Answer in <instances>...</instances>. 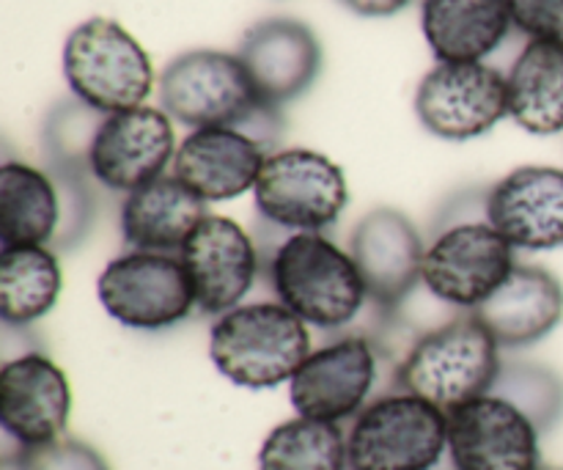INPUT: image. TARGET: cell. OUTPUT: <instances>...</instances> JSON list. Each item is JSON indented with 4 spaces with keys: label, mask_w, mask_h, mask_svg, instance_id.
Wrapping results in <instances>:
<instances>
[{
    "label": "cell",
    "mask_w": 563,
    "mask_h": 470,
    "mask_svg": "<svg viewBox=\"0 0 563 470\" xmlns=\"http://www.w3.org/2000/svg\"><path fill=\"white\" fill-rule=\"evenodd\" d=\"M487 187H462L440 204L427 234L423 289L456 311H476L517 267L515 248L493 226Z\"/></svg>",
    "instance_id": "cell-1"
},
{
    "label": "cell",
    "mask_w": 563,
    "mask_h": 470,
    "mask_svg": "<svg viewBox=\"0 0 563 470\" xmlns=\"http://www.w3.org/2000/svg\"><path fill=\"white\" fill-rule=\"evenodd\" d=\"M97 297L121 328L143 334L176 328L198 308L176 253L126 251L110 259L97 278Z\"/></svg>",
    "instance_id": "cell-9"
},
{
    "label": "cell",
    "mask_w": 563,
    "mask_h": 470,
    "mask_svg": "<svg viewBox=\"0 0 563 470\" xmlns=\"http://www.w3.org/2000/svg\"><path fill=\"white\" fill-rule=\"evenodd\" d=\"M311 350V328L278 300L242 303L214 317L209 330L214 369L247 391L291 383Z\"/></svg>",
    "instance_id": "cell-5"
},
{
    "label": "cell",
    "mask_w": 563,
    "mask_h": 470,
    "mask_svg": "<svg viewBox=\"0 0 563 470\" xmlns=\"http://www.w3.org/2000/svg\"><path fill=\"white\" fill-rule=\"evenodd\" d=\"M511 22L528 39H563V0H509Z\"/></svg>",
    "instance_id": "cell-30"
},
{
    "label": "cell",
    "mask_w": 563,
    "mask_h": 470,
    "mask_svg": "<svg viewBox=\"0 0 563 470\" xmlns=\"http://www.w3.org/2000/svg\"><path fill=\"white\" fill-rule=\"evenodd\" d=\"M500 350H522L548 339L563 319V284L539 264H520L473 311Z\"/></svg>",
    "instance_id": "cell-20"
},
{
    "label": "cell",
    "mask_w": 563,
    "mask_h": 470,
    "mask_svg": "<svg viewBox=\"0 0 563 470\" xmlns=\"http://www.w3.org/2000/svg\"><path fill=\"white\" fill-rule=\"evenodd\" d=\"M179 259L198 311L207 317H220L242 306L262 273L258 242L225 215H207L185 242Z\"/></svg>",
    "instance_id": "cell-15"
},
{
    "label": "cell",
    "mask_w": 563,
    "mask_h": 470,
    "mask_svg": "<svg viewBox=\"0 0 563 470\" xmlns=\"http://www.w3.org/2000/svg\"><path fill=\"white\" fill-rule=\"evenodd\" d=\"M500 352L498 341L473 311H456L412 339L396 363V389L451 413L493 391L504 367Z\"/></svg>",
    "instance_id": "cell-4"
},
{
    "label": "cell",
    "mask_w": 563,
    "mask_h": 470,
    "mask_svg": "<svg viewBox=\"0 0 563 470\" xmlns=\"http://www.w3.org/2000/svg\"><path fill=\"white\" fill-rule=\"evenodd\" d=\"M236 55L262 102L278 110L311 91L322 72V44L317 33L295 17L253 22Z\"/></svg>",
    "instance_id": "cell-17"
},
{
    "label": "cell",
    "mask_w": 563,
    "mask_h": 470,
    "mask_svg": "<svg viewBox=\"0 0 563 470\" xmlns=\"http://www.w3.org/2000/svg\"><path fill=\"white\" fill-rule=\"evenodd\" d=\"M159 105L190 130L240 127L278 152L284 116L262 102L236 53L187 50L176 55L159 75Z\"/></svg>",
    "instance_id": "cell-3"
},
{
    "label": "cell",
    "mask_w": 563,
    "mask_h": 470,
    "mask_svg": "<svg viewBox=\"0 0 563 470\" xmlns=\"http://www.w3.org/2000/svg\"><path fill=\"white\" fill-rule=\"evenodd\" d=\"M509 0H423L421 31L440 64H476L511 33Z\"/></svg>",
    "instance_id": "cell-22"
},
{
    "label": "cell",
    "mask_w": 563,
    "mask_h": 470,
    "mask_svg": "<svg viewBox=\"0 0 563 470\" xmlns=\"http://www.w3.org/2000/svg\"><path fill=\"white\" fill-rule=\"evenodd\" d=\"M71 416V385L64 369L27 350L0 367V429L22 451L55 444L66 435Z\"/></svg>",
    "instance_id": "cell-14"
},
{
    "label": "cell",
    "mask_w": 563,
    "mask_h": 470,
    "mask_svg": "<svg viewBox=\"0 0 563 470\" xmlns=\"http://www.w3.org/2000/svg\"><path fill=\"white\" fill-rule=\"evenodd\" d=\"M64 77L71 97L104 116L141 108L154 88L146 50L110 17H91L66 36Z\"/></svg>",
    "instance_id": "cell-7"
},
{
    "label": "cell",
    "mask_w": 563,
    "mask_h": 470,
    "mask_svg": "<svg viewBox=\"0 0 563 470\" xmlns=\"http://www.w3.org/2000/svg\"><path fill=\"white\" fill-rule=\"evenodd\" d=\"M346 251L361 270L379 323H396L407 297L423 286L427 237L416 220L396 207L372 209L355 223Z\"/></svg>",
    "instance_id": "cell-10"
},
{
    "label": "cell",
    "mask_w": 563,
    "mask_h": 470,
    "mask_svg": "<svg viewBox=\"0 0 563 470\" xmlns=\"http://www.w3.org/2000/svg\"><path fill=\"white\" fill-rule=\"evenodd\" d=\"M539 429L515 405L484 394L449 413V460L454 470H537Z\"/></svg>",
    "instance_id": "cell-16"
},
{
    "label": "cell",
    "mask_w": 563,
    "mask_h": 470,
    "mask_svg": "<svg viewBox=\"0 0 563 470\" xmlns=\"http://www.w3.org/2000/svg\"><path fill=\"white\" fill-rule=\"evenodd\" d=\"M207 204L187 190L174 174H165L121 201L119 223L130 251L176 253L207 218Z\"/></svg>",
    "instance_id": "cell-21"
},
{
    "label": "cell",
    "mask_w": 563,
    "mask_h": 470,
    "mask_svg": "<svg viewBox=\"0 0 563 470\" xmlns=\"http://www.w3.org/2000/svg\"><path fill=\"white\" fill-rule=\"evenodd\" d=\"M341 3L361 17H394L405 11L412 0H341Z\"/></svg>",
    "instance_id": "cell-31"
},
{
    "label": "cell",
    "mask_w": 563,
    "mask_h": 470,
    "mask_svg": "<svg viewBox=\"0 0 563 470\" xmlns=\"http://www.w3.org/2000/svg\"><path fill=\"white\" fill-rule=\"evenodd\" d=\"M509 116L531 135L563 132V39H533L509 75Z\"/></svg>",
    "instance_id": "cell-24"
},
{
    "label": "cell",
    "mask_w": 563,
    "mask_h": 470,
    "mask_svg": "<svg viewBox=\"0 0 563 470\" xmlns=\"http://www.w3.org/2000/svg\"><path fill=\"white\" fill-rule=\"evenodd\" d=\"M379 372L377 341L366 334H339L311 350L289 383L297 416L317 422H352L368 405Z\"/></svg>",
    "instance_id": "cell-12"
},
{
    "label": "cell",
    "mask_w": 563,
    "mask_h": 470,
    "mask_svg": "<svg viewBox=\"0 0 563 470\" xmlns=\"http://www.w3.org/2000/svg\"><path fill=\"white\" fill-rule=\"evenodd\" d=\"M16 470H110V466L86 440L64 435L55 444L27 449L16 462Z\"/></svg>",
    "instance_id": "cell-29"
},
{
    "label": "cell",
    "mask_w": 563,
    "mask_h": 470,
    "mask_svg": "<svg viewBox=\"0 0 563 470\" xmlns=\"http://www.w3.org/2000/svg\"><path fill=\"white\" fill-rule=\"evenodd\" d=\"M60 226V193L47 168L22 160L0 165V248L49 245Z\"/></svg>",
    "instance_id": "cell-23"
},
{
    "label": "cell",
    "mask_w": 563,
    "mask_h": 470,
    "mask_svg": "<svg viewBox=\"0 0 563 470\" xmlns=\"http://www.w3.org/2000/svg\"><path fill=\"white\" fill-rule=\"evenodd\" d=\"M350 470H438L449 457V413L396 389L368 402L346 429Z\"/></svg>",
    "instance_id": "cell-6"
},
{
    "label": "cell",
    "mask_w": 563,
    "mask_h": 470,
    "mask_svg": "<svg viewBox=\"0 0 563 470\" xmlns=\"http://www.w3.org/2000/svg\"><path fill=\"white\" fill-rule=\"evenodd\" d=\"M273 149L240 127L192 130L176 149L170 174L203 204L234 201L256 187Z\"/></svg>",
    "instance_id": "cell-19"
},
{
    "label": "cell",
    "mask_w": 563,
    "mask_h": 470,
    "mask_svg": "<svg viewBox=\"0 0 563 470\" xmlns=\"http://www.w3.org/2000/svg\"><path fill=\"white\" fill-rule=\"evenodd\" d=\"M489 394L531 418L539 435L553 433L563 418V378L542 363L504 361Z\"/></svg>",
    "instance_id": "cell-27"
},
{
    "label": "cell",
    "mask_w": 563,
    "mask_h": 470,
    "mask_svg": "<svg viewBox=\"0 0 563 470\" xmlns=\"http://www.w3.org/2000/svg\"><path fill=\"white\" fill-rule=\"evenodd\" d=\"M416 116L440 141H473L509 116V80L500 69L476 64H440L423 75Z\"/></svg>",
    "instance_id": "cell-11"
},
{
    "label": "cell",
    "mask_w": 563,
    "mask_h": 470,
    "mask_svg": "<svg viewBox=\"0 0 563 470\" xmlns=\"http://www.w3.org/2000/svg\"><path fill=\"white\" fill-rule=\"evenodd\" d=\"M253 201L262 223L284 234L324 231L344 215L350 185L328 154L302 146L278 149L258 174Z\"/></svg>",
    "instance_id": "cell-8"
},
{
    "label": "cell",
    "mask_w": 563,
    "mask_h": 470,
    "mask_svg": "<svg viewBox=\"0 0 563 470\" xmlns=\"http://www.w3.org/2000/svg\"><path fill=\"white\" fill-rule=\"evenodd\" d=\"M104 113L88 108L80 99H64L47 113L42 127V149L47 157V171H69L88 174V152L93 135L102 124Z\"/></svg>",
    "instance_id": "cell-28"
},
{
    "label": "cell",
    "mask_w": 563,
    "mask_h": 470,
    "mask_svg": "<svg viewBox=\"0 0 563 470\" xmlns=\"http://www.w3.org/2000/svg\"><path fill=\"white\" fill-rule=\"evenodd\" d=\"M176 149L174 119L163 108L141 105L104 116L88 152V171L104 190L126 196L165 176Z\"/></svg>",
    "instance_id": "cell-13"
},
{
    "label": "cell",
    "mask_w": 563,
    "mask_h": 470,
    "mask_svg": "<svg viewBox=\"0 0 563 470\" xmlns=\"http://www.w3.org/2000/svg\"><path fill=\"white\" fill-rule=\"evenodd\" d=\"M537 470H563V468H559V466H539Z\"/></svg>",
    "instance_id": "cell-32"
},
{
    "label": "cell",
    "mask_w": 563,
    "mask_h": 470,
    "mask_svg": "<svg viewBox=\"0 0 563 470\" xmlns=\"http://www.w3.org/2000/svg\"><path fill=\"white\" fill-rule=\"evenodd\" d=\"M487 212L515 251L563 248V168L520 165L489 185Z\"/></svg>",
    "instance_id": "cell-18"
},
{
    "label": "cell",
    "mask_w": 563,
    "mask_h": 470,
    "mask_svg": "<svg viewBox=\"0 0 563 470\" xmlns=\"http://www.w3.org/2000/svg\"><path fill=\"white\" fill-rule=\"evenodd\" d=\"M262 270L278 303L313 330L350 334L346 328L372 306L352 253L324 231H280V240L262 253Z\"/></svg>",
    "instance_id": "cell-2"
},
{
    "label": "cell",
    "mask_w": 563,
    "mask_h": 470,
    "mask_svg": "<svg viewBox=\"0 0 563 470\" xmlns=\"http://www.w3.org/2000/svg\"><path fill=\"white\" fill-rule=\"evenodd\" d=\"M258 470H350L346 433L341 424L289 418L264 438Z\"/></svg>",
    "instance_id": "cell-26"
},
{
    "label": "cell",
    "mask_w": 563,
    "mask_h": 470,
    "mask_svg": "<svg viewBox=\"0 0 563 470\" xmlns=\"http://www.w3.org/2000/svg\"><path fill=\"white\" fill-rule=\"evenodd\" d=\"M64 289L58 253L49 245L0 248V319L31 328L47 317Z\"/></svg>",
    "instance_id": "cell-25"
}]
</instances>
